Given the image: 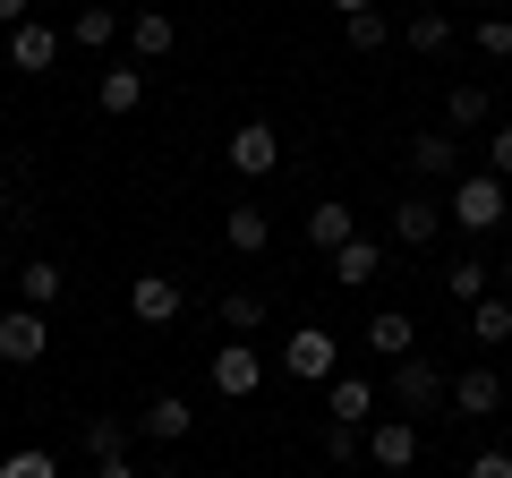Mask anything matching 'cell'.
<instances>
[{"mask_svg":"<svg viewBox=\"0 0 512 478\" xmlns=\"http://www.w3.org/2000/svg\"><path fill=\"white\" fill-rule=\"evenodd\" d=\"M444 205H453V222H461L470 239H487L495 222L512 214V180H495V171H461V180H453V197H444Z\"/></svg>","mask_w":512,"mask_h":478,"instance_id":"1","label":"cell"},{"mask_svg":"<svg viewBox=\"0 0 512 478\" xmlns=\"http://www.w3.org/2000/svg\"><path fill=\"white\" fill-rule=\"evenodd\" d=\"M393 402H402V419H419V410H436V402H453V376L427 359V350H410V359H393Z\"/></svg>","mask_w":512,"mask_h":478,"instance_id":"2","label":"cell"},{"mask_svg":"<svg viewBox=\"0 0 512 478\" xmlns=\"http://www.w3.org/2000/svg\"><path fill=\"white\" fill-rule=\"evenodd\" d=\"M282 368H291V385H333V376H342V333L299 325L291 350H282Z\"/></svg>","mask_w":512,"mask_h":478,"instance_id":"3","label":"cell"},{"mask_svg":"<svg viewBox=\"0 0 512 478\" xmlns=\"http://www.w3.org/2000/svg\"><path fill=\"white\" fill-rule=\"evenodd\" d=\"M222 163H231L239 180H265V171L282 163V129L274 120H239V129L222 137Z\"/></svg>","mask_w":512,"mask_h":478,"instance_id":"4","label":"cell"},{"mask_svg":"<svg viewBox=\"0 0 512 478\" xmlns=\"http://www.w3.org/2000/svg\"><path fill=\"white\" fill-rule=\"evenodd\" d=\"M205 376H214V393H222V402H248V393L265 385V359H256V342H214Z\"/></svg>","mask_w":512,"mask_h":478,"instance_id":"5","label":"cell"},{"mask_svg":"<svg viewBox=\"0 0 512 478\" xmlns=\"http://www.w3.org/2000/svg\"><path fill=\"white\" fill-rule=\"evenodd\" d=\"M43 350H52L43 308H9V316H0V368H35Z\"/></svg>","mask_w":512,"mask_h":478,"instance_id":"6","label":"cell"},{"mask_svg":"<svg viewBox=\"0 0 512 478\" xmlns=\"http://www.w3.org/2000/svg\"><path fill=\"white\" fill-rule=\"evenodd\" d=\"M180 308H188L180 274H137L128 282V316H137V325H180Z\"/></svg>","mask_w":512,"mask_h":478,"instance_id":"7","label":"cell"},{"mask_svg":"<svg viewBox=\"0 0 512 478\" xmlns=\"http://www.w3.org/2000/svg\"><path fill=\"white\" fill-rule=\"evenodd\" d=\"M444 222H453V214H444V205L427 197V188H410V197L393 205V239H402V248H436V239H444Z\"/></svg>","mask_w":512,"mask_h":478,"instance_id":"8","label":"cell"},{"mask_svg":"<svg viewBox=\"0 0 512 478\" xmlns=\"http://www.w3.org/2000/svg\"><path fill=\"white\" fill-rule=\"evenodd\" d=\"M495 410H504V376H495L487 359L461 368V376H453V419H495Z\"/></svg>","mask_w":512,"mask_h":478,"instance_id":"9","label":"cell"},{"mask_svg":"<svg viewBox=\"0 0 512 478\" xmlns=\"http://www.w3.org/2000/svg\"><path fill=\"white\" fill-rule=\"evenodd\" d=\"M367 461L376 470H410L419 461V419H376L367 427Z\"/></svg>","mask_w":512,"mask_h":478,"instance_id":"10","label":"cell"},{"mask_svg":"<svg viewBox=\"0 0 512 478\" xmlns=\"http://www.w3.org/2000/svg\"><path fill=\"white\" fill-rule=\"evenodd\" d=\"M52 60H60V35H52V26H43V18L9 26V69H18V77H43V69H52Z\"/></svg>","mask_w":512,"mask_h":478,"instance_id":"11","label":"cell"},{"mask_svg":"<svg viewBox=\"0 0 512 478\" xmlns=\"http://www.w3.org/2000/svg\"><path fill=\"white\" fill-rule=\"evenodd\" d=\"M325 419L333 427H376V385H367V376H333L325 385Z\"/></svg>","mask_w":512,"mask_h":478,"instance_id":"12","label":"cell"},{"mask_svg":"<svg viewBox=\"0 0 512 478\" xmlns=\"http://www.w3.org/2000/svg\"><path fill=\"white\" fill-rule=\"evenodd\" d=\"M128 52H137V69H154V60L180 52V26H171L163 9H137V18H128Z\"/></svg>","mask_w":512,"mask_h":478,"instance_id":"13","label":"cell"},{"mask_svg":"<svg viewBox=\"0 0 512 478\" xmlns=\"http://www.w3.org/2000/svg\"><path fill=\"white\" fill-rule=\"evenodd\" d=\"M359 342L376 350L384 368H393V359H410V350H419V325H410L402 308H376V316H367V333H359Z\"/></svg>","mask_w":512,"mask_h":478,"instance_id":"14","label":"cell"},{"mask_svg":"<svg viewBox=\"0 0 512 478\" xmlns=\"http://www.w3.org/2000/svg\"><path fill=\"white\" fill-rule=\"evenodd\" d=\"M325 274L342 282V291H367V282L384 274V248H376V239L359 231V239H350V248H333V257H325Z\"/></svg>","mask_w":512,"mask_h":478,"instance_id":"15","label":"cell"},{"mask_svg":"<svg viewBox=\"0 0 512 478\" xmlns=\"http://www.w3.org/2000/svg\"><path fill=\"white\" fill-rule=\"evenodd\" d=\"M308 239L325 248V257H333V248H350V239H359V205H342V197H316V205H308Z\"/></svg>","mask_w":512,"mask_h":478,"instance_id":"16","label":"cell"},{"mask_svg":"<svg viewBox=\"0 0 512 478\" xmlns=\"http://www.w3.org/2000/svg\"><path fill=\"white\" fill-rule=\"evenodd\" d=\"M120 35H128V18H120V9H103V0H86V9L69 18V43H77V52H111Z\"/></svg>","mask_w":512,"mask_h":478,"instance_id":"17","label":"cell"},{"mask_svg":"<svg viewBox=\"0 0 512 478\" xmlns=\"http://www.w3.org/2000/svg\"><path fill=\"white\" fill-rule=\"evenodd\" d=\"M188 427H197V410H188L180 393H154V402L137 410V436H154V444H180Z\"/></svg>","mask_w":512,"mask_h":478,"instance_id":"18","label":"cell"},{"mask_svg":"<svg viewBox=\"0 0 512 478\" xmlns=\"http://www.w3.org/2000/svg\"><path fill=\"white\" fill-rule=\"evenodd\" d=\"M94 103H103L111 120H128V111L146 103V69H137V60H120V69H103V86H94Z\"/></svg>","mask_w":512,"mask_h":478,"instance_id":"19","label":"cell"},{"mask_svg":"<svg viewBox=\"0 0 512 478\" xmlns=\"http://www.w3.org/2000/svg\"><path fill=\"white\" fill-rule=\"evenodd\" d=\"M402 43H410V52H419V60H444V52H453V43H461V26L444 18V9H419V18L402 26Z\"/></svg>","mask_w":512,"mask_h":478,"instance_id":"20","label":"cell"},{"mask_svg":"<svg viewBox=\"0 0 512 478\" xmlns=\"http://www.w3.org/2000/svg\"><path fill=\"white\" fill-rule=\"evenodd\" d=\"M410 171L419 180H461V137H410Z\"/></svg>","mask_w":512,"mask_h":478,"instance_id":"21","label":"cell"},{"mask_svg":"<svg viewBox=\"0 0 512 478\" xmlns=\"http://www.w3.org/2000/svg\"><path fill=\"white\" fill-rule=\"evenodd\" d=\"M60 291H69V274H60L52 257H26L18 265V308H52Z\"/></svg>","mask_w":512,"mask_h":478,"instance_id":"22","label":"cell"},{"mask_svg":"<svg viewBox=\"0 0 512 478\" xmlns=\"http://www.w3.org/2000/svg\"><path fill=\"white\" fill-rule=\"evenodd\" d=\"M222 239H231L239 257H265V239H274V222H265V205H231V214H222Z\"/></svg>","mask_w":512,"mask_h":478,"instance_id":"23","label":"cell"},{"mask_svg":"<svg viewBox=\"0 0 512 478\" xmlns=\"http://www.w3.org/2000/svg\"><path fill=\"white\" fill-rule=\"evenodd\" d=\"M444 291H453L461 308H478V299L495 291V265L487 257H453V265H444Z\"/></svg>","mask_w":512,"mask_h":478,"instance_id":"24","label":"cell"},{"mask_svg":"<svg viewBox=\"0 0 512 478\" xmlns=\"http://www.w3.org/2000/svg\"><path fill=\"white\" fill-rule=\"evenodd\" d=\"M470 342H512V291H487L470 308Z\"/></svg>","mask_w":512,"mask_h":478,"instance_id":"25","label":"cell"},{"mask_svg":"<svg viewBox=\"0 0 512 478\" xmlns=\"http://www.w3.org/2000/svg\"><path fill=\"white\" fill-rule=\"evenodd\" d=\"M444 120H453V129H487V120H495V94L487 86H453V94H444Z\"/></svg>","mask_w":512,"mask_h":478,"instance_id":"26","label":"cell"},{"mask_svg":"<svg viewBox=\"0 0 512 478\" xmlns=\"http://www.w3.org/2000/svg\"><path fill=\"white\" fill-rule=\"evenodd\" d=\"M342 43H350V52H384V43H393V18H384V9H359V18H342Z\"/></svg>","mask_w":512,"mask_h":478,"instance_id":"27","label":"cell"},{"mask_svg":"<svg viewBox=\"0 0 512 478\" xmlns=\"http://www.w3.org/2000/svg\"><path fill=\"white\" fill-rule=\"evenodd\" d=\"M265 325V299L256 291H222V333H256Z\"/></svg>","mask_w":512,"mask_h":478,"instance_id":"28","label":"cell"},{"mask_svg":"<svg viewBox=\"0 0 512 478\" xmlns=\"http://www.w3.org/2000/svg\"><path fill=\"white\" fill-rule=\"evenodd\" d=\"M470 43H478L487 60H512V18H504V9H487V18L470 26Z\"/></svg>","mask_w":512,"mask_h":478,"instance_id":"29","label":"cell"},{"mask_svg":"<svg viewBox=\"0 0 512 478\" xmlns=\"http://www.w3.org/2000/svg\"><path fill=\"white\" fill-rule=\"evenodd\" d=\"M86 453H94V461L128 453V419H86Z\"/></svg>","mask_w":512,"mask_h":478,"instance_id":"30","label":"cell"},{"mask_svg":"<svg viewBox=\"0 0 512 478\" xmlns=\"http://www.w3.org/2000/svg\"><path fill=\"white\" fill-rule=\"evenodd\" d=\"M0 478H60V461L43 453V444H26V453H9V461H0Z\"/></svg>","mask_w":512,"mask_h":478,"instance_id":"31","label":"cell"},{"mask_svg":"<svg viewBox=\"0 0 512 478\" xmlns=\"http://www.w3.org/2000/svg\"><path fill=\"white\" fill-rule=\"evenodd\" d=\"M367 453V427H325V461H359Z\"/></svg>","mask_w":512,"mask_h":478,"instance_id":"32","label":"cell"},{"mask_svg":"<svg viewBox=\"0 0 512 478\" xmlns=\"http://www.w3.org/2000/svg\"><path fill=\"white\" fill-rule=\"evenodd\" d=\"M487 171H495V180H512V120L487 137Z\"/></svg>","mask_w":512,"mask_h":478,"instance_id":"33","label":"cell"},{"mask_svg":"<svg viewBox=\"0 0 512 478\" xmlns=\"http://www.w3.org/2000/svg\"><path fill=\"white\" fill-rule=\"evenodd\" d=\"M461 478H512V453H504V444H495V453H470V470H461Z\"/></svg>","mask_w":512,"mask_h":478,"instance_id":"34","label":"cell"},{"mask_svg":"<svg viewBox=\"0 0 512 478\" xmlns=\"http://www.w3.org/2000/svg\"><path fill=\"white\" fill-rule=\"evenodd\" d=\"M0 231H26V205H18V188L0 180Z\"/></svg>","mask_w":512,"mask_h":478,"instance_id":"35","label":"cell"},{"mask_svg":"<svg viewBox=\"0 0 512 478\" xmlns=\"http://www.w3.org/2000/svg\"><path fill=\"white\" fill-rule=\"evenodd\" d=\"M94 478H146V470H137L128 453H111V461H94Z\"/></svg>","mask_w":512,"mask_h":478,"instance_id":"36","label":"cell"},{"mask_svg":"<svg viewBox=\"0 0 512 478\" xmlns=\"http://www.w3.org/2000/svg\"><path fill=\"white\" fill-rule=\"evenodd\" d=\"M35 18V0H0V35H9V26H26Z\"/></svg>","mask_w":512,"mask_h":478,"instance_id":"37","label":"cell"},{"mask_svg":"<svg viewBox=\"0 0 512 478\" xmlns=\"http://www.w3.org/2000/svg\"><path fill=\"white\" fill-rule=\"evenodd\" d=\"M359 9H376V0H333V18H359Z\"/></svg>","mask_w":512,"mask_h":478,"instance_id":"38","label":"cell"},{"mask_svg":"<svg viewBox=\"0 0 512 478\" xmlns=\"http://www.w3.org/2000/svg\"><path fill=\"white\" fill-rule=\"evenodd\" d=\"M9 257H18V248H9V231H0V274H9Z\"/></svg>","mask_w":512,"mask_h":478,"instance_id":"39","label":"cell"},{"mask_svg":"<svg viewBox=\"0 0 512 478\" xmlns=\"http://www.w3.org/2000/svg\"><path fill=\"white\" fill-rule=\"evenodd\" d=\"M495 282H504V291H512V257H504V274H495Z\"/></svg>","mask_w":512,"mask_h":478,"instance_id":"40","label":"cell"},{"mask_svg":"<svg viewBox=\"0 0 512 478\" xmlns=\"http://www.w3.org/2000/svg\"><path fill=\"white\" fill-rule=\"evenodd\" d=\"M146 478H180V470H146Z\"/></svg>","mask_w":512,"mask_h":478,"instance_id":"41","label":"cell"}]
</instances>
